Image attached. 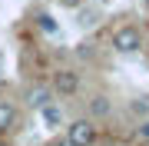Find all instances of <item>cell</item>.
<instances>
[{
    "instance_id": "obj_1",
    "label": "cell",
    "mask_w": 149,
    "mask_h": 146,
    "mask_svg": "<svg viewBox=\"0 0 149 146\" xmlns=\"http://www.w3.org/2000/svg\"><path fill=\"white\" fill-rule=\"evenodd\" d=\"M113 50L116 53H123V57H129V53H139L143 50V30L139 27H133V23H123L119 30H113Z\"/></svg>"
},
{
    "instance_id": "obj_2",
    "label": "cell",
    "mask_w": 149,
    "mask_h": 146,
    "mask_svg": "<svg viewBox=\"0 0 149 146\" xmlns=\"http://www.w3.org/2000/svg\"><path fill=\"white\" fill-rule=\"evenodd\" d=\"M66 140H70V146H93L96 143V123L90 116L73 119V123L66 126Z\"/></svg>"
},
{
    "instance_id": "obj_3",
    "label": "cell",
    "mask_w": 149,
    "mask_h": 146,
    "mask_svg": "<svg viewBox=\"0 0 149 146\" xmlns=\"http://www.w3.org/2000/svg\"><path fill=\"white\" fill-rule=\"evenodd\" d=\"M53 93H60V96H73L76 90H80V73L76 70H56L53 73V87H50Z\"/></svg>"
},
{
    "instance_id": "obj_4",
    "label": "cell",
    "mask_w": 149,
    "mask_h": 146,
    "mask_svg": "<svg viewBox=\"0 0 149 146\" xmlns=\"http://www.w3.org/2000/svg\"><path fill=\"white\" fill-rule=\"evenodd\" d=\"M17 123H20V110H17L10 100H0V136L13 133Z\"/></svg>"
},
{
    "instance_id": "obj_5",
    "label": "cell",
    "mask_w": 149,
    "mask_h": 146,
    "mask_svg": "<svg viewBox=\"0 0 149 146\" xmlns=\"http://www.w3.org/2000/svg\"><path fill=\"white\" fill-rule=\"evenodd\" d=\"M23 100H27L30 110H43L47 103H53V90H50V87H27Z\"/></svg>"
},
{
    "instance_id": "obj_6",
    "label": "cell",
    "mask_w": 149,
    "mask_h": 146,
    "mask_svg": "<svg viewBox=\"0 0 149 146\" xmlns=\"http://www.w3.org/2000/svg\"><path fill=\"white\" fill-rule=\"evenodd\" d=\"M40 116H43L47 126H60V123H63V110H60L56 103H47V106L40 110Z\"/></svg>"
},
{
    "instance_id": "obj_7",
    "label": "cell",
    "mask_w": 149,
    "mask_h": 146,
    "mask_svg": "<svg viewBox=\"0 0 149 146\" xmlns=\"http://www.w3.org/2000/svg\"><path fill=\"white\" fill-rule=\"evenodd\" d=\"M90 110H93V116H109L113 113V103H109V96H93V103H90Z\"/></svg>"
},
{
    "instance_id": "obj_8",
    "label": "cell",
    "mask_w": 149,
    "mask_h": 146,
    "mask_svg": "<svg viewBox=\"0 0 149 146\" xmlns=\"http://www.w3.org/2000/svg\"><path fill=\"white\" fill-rule=\"evenodd\" d=\"M33 20H37V27H40L43 33H60V23H56L50 13H43V10H40L37 17H33Z\"/></svg>"
},
{
    "instance_id": "obj_9",
    "label": "cell",
    "mask_w": 149,
    "mask_h": 146,
    "mask_svg": "<svg viewBox=\"0 0 149 146\" xmlns=\"http://www.w3.org/2000/svg\"><path fill=\"white\" fill-rule=\"evenodd\" d=\"M129 113H133V116H143V119H149V96H139V100H133V103H129Z\"/></svg>"
},
{
    "instance_id": "obj_10",
    "label": "cell",
    "mask_w": 149,
    "mask_h": 146,
    "mask_svg": "<svg viewBox=\"0 0 149 146\" xmlns=\"http://www.w3.org/2000/svg\"><path fill=\"white\" fill-rule=\"evenodd\" d=\"M96 23V10H83L80 13V27H93Z\"/></svg>"
},
{
    "instance_id": "obj_11",
    "label": "cell",
    "mask_w": 149,
    "mask_h": 146,
    "mask_svg": "<svg viewBox=\"0 0 149 146\" xmlns=\"http://www.w3.org/2000/svg\"><path fill=\"white\" fill-rule=\"evenodd\" d=\"M60 7H66V10H80L83 0H60Z\"/></svg>"
},
{
    "instance_id": "obj_12",
    "label": "cell",
    "mask_w": 149,
    "mask_h": 146,
    "mask_svg": "<svg viewBox=\"0 0 149 146\" xmlns=\"http://www.w3.org/2000/svg\"><path fill=\"white\" fill-rule=\"evenodd\" d=\"M136 130H139V136H143V140H149V119H139Z\"/></svg>"
},
{
    "instance_id": "obj_13",
    "label": "cell",
    "mask_w": 149,
    "mask_h": 146,
    "mask_svg": "<svg viewBox=\"0 0 149 146\" xmlns=\"http://www.w3.org/2000/svg\"><path fill=\"white\" fill-rule=\"evenodd\" d=\"M50 146H70V140L63 136V140H56V143H50Z\"/></svg>"
},
{
    "instance_id": "obj_14",
    "label": "cell",
    "mask_w": 149,
    "mask_h": 146,
    "mask_svg": "<svg viewBox=\"0 0 149 146\" xmlns=\"http://www.w3.org/2000/svg\"><path fill=\"white\" fill-rule=\"evenodd\" d=\"M146 7H149V0H146Z\"/></svg>"
}]
</instances>
